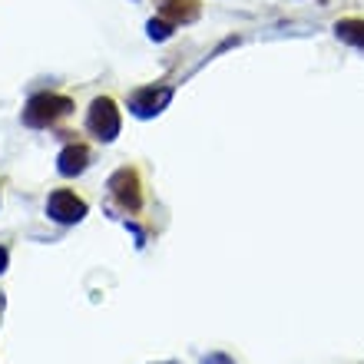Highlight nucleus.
Masks as SVG:
<instances>
[{
  "instance_id": "9b49d317",
  "label": "nucleus",
  "mask_w": 364,
  "mask_h": 364,
  "mask_svg": "<svg viewBox=\"0 0 364 364\" xmlns=\"http://www.w3.org/2000/svg\"><path fill=\"white\" fill-rule=\"evenodd\" d=\"M126 229H129V232H133V235H136V249H143V245H146V232L139 229L136 222H126Z\"/></svg>"
},
{
  "instance_id": "39448f33",
  "label": "nucleus",
  "mask_w": 364,
  "mask_h": 364,
  "mask_svg": "<svg viewBox=\"0 0 364 364\" xmlns=\"http://www.w3.org/2000/svg\"><path fill=\"white\" fill-rule=\"evenodd\" d=\"M173 87H143L129 96V113L139 116V119H153L173 103Z\"/></svg>"
},
{
  "instance_id": "ddd939ff",
  "label": "nucleus",
  "mask_w": 364,
  "mask_h": 364,
  "mask_svg": "<svg viewBox=\"0 0 364 364\" xmlns=\"http://www.w3.org/2000/svg\"><path fill=\"white\" fill-rule=\"evenodd\" d=\"M163 364H179V361H163Z\"/></svg>"
},
{
  "instance_id": "f03ea898",
  "label": "nucleus",
  "mask_w": 364,
  "mask_h": 364,
  "mask_svg": "<svg viewBox=\"0 0 364 364\" xmlns=\"http://www.w3.org/2000/svg\"><path fill=\"white\" fill-rule=\"evenodd\" d=\"M87 129L100 139V143H113L119 129H123V119H119V109H116L113 96H96L87 109Z\"/></svg>"
},
{
  "instance_id": "9d476101",
  "label": "nucleus",
  "mask_w": 364,
  "mask_h": 364,
  "mask_svg": "<svg viewBox=\"0 0 364 364\" xmlns=\"http://www.w3.org/2000/svg\"><path fill=\"white\" fill-rule=\"evenodd\" d=\"M202 364H235L229 355H222V351H212V355L202 358Z\"/></svg>"
},
{
  "instance_id": "423d86ee",
  "label": "nucleus",
  "mask_w": 364,
  "mask_h": 364,
  "mask_svg": "<svg viewBox=\"0 0 364 364\" xmlns=\"http://www.w3.org/2000/svg\"><path fill=\"white\" fill-rule=\"evenodd\" d=\"M90 169V149L83 143H70L60 149L57 156V173L73 179V176H83Z\"/></svg>"
},
{
  "instance_id": "0eeeda50",
  "label": "nucleus",
  "mask_w": 364,
  "mask_h": 364,
  "mask_svg": "<svg viewBox=\"0 0 364 364\" xmlns=\"http://www.w3.org/2000/svg\"><path fill=\"white\" fill-rule=\"evenodd\" d=\"M159 17L169 23H192L199 17V0H159Z\"/></svg>"
},
{
  "instance_id": "f257e3e1",
  "label": "nucleus",
  "mask_w": 364,
  "mask_h": 364,
  "mask_svg": "<svg viewBox=\"0 0 364 364\" xmlns=\"http://www.w3.org/2000/svg\"><path fill=\"white\" fill-rule=\"evenodd\" d=\"M70 113H73V100H70V96L37 93L27 100L20 119H23V126H30V129H47V126H57L60 119H67Z\"/></svg>"
},
{
  "instance_id": "1a4fd4ad",
  "label": "nucleus",
  "mask_w": 364,
  "mask_h": 364,
  "mask_svg": "<svg viewBox=\"0 0 364 364\" xmlns=\"http://www.w3.org/2000/svg\"><path fill=\"white\" fill-rule=\"evenodd\" d=\"M173 30H176V23H169L166 17H153L149 23H146V33H149V40H159V43L173 37Z\"/></svg>"
},
{
  "instance_id": "6e6552de",
  "label": "nucleus",
  "mask_w": 364,
  "mask_h": 364,
  "mask_svg": "<svg viewBox=\"0 0 364 364\" xmlns=\"http://www.w3.org/2000/svg\"><path fill=\"white\" fill-rule=\"evenodd\" d=\"M335 37L348 47H358L364 50V20L361 17H345L335 23Z\"/></svg>"
},
{
  "instance_id": "f8f14e48",
  "label": "nucleus",
  "mask_w": 364,
  "mask_h": 364,
  "mask_svg": "<svg viewBox=\"0 0 364 364\" xmlns=\"http://www.w3.org/2000/svg\"><path fill=\"white\" fill-rule=\"evenodd\" d=\"M7 262H10V252L4 249V245H0V275H4V272H7Z\"/></svg>"
},
{
  "instance_id": "7ed1b4c3",
  "label": "nucleus",
  "mask_w": 364,
  "mask_h": 364,
  "mask_svg": "<svg viewBox=\"0 0 364 364\" xmlns=\"http://www.w3.org/2000/svg\"><path fill=\"white\" fill-rule=\"evenodd\" d=\"M109 196H113L119 205H123L126 212H139L143 209V182H139V173L136 169H129V166H123V169H116L113 176H109Z\"/></svg>"
},
{
  "instance_id": "20e7f679",
  "label": "nucleus",
  "mask_w": 364,
  "mask_h": 364,
  "mask_svg": "<svg viewBox=\"0 0 364 364\" xmlns=\"http://www.w3.org/2000/svg\"><path fill=\"white\" fill-rule=\"evenodd\" d=\"M87 202L80 199L73 189H53L47 199V215L60 225H77V222L87 219Z\"/></svg>"
}]
</instances>
